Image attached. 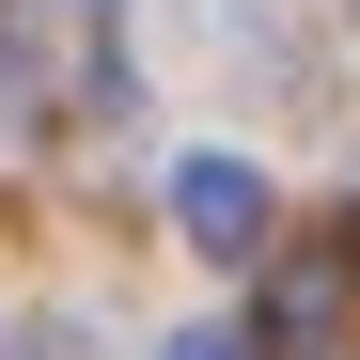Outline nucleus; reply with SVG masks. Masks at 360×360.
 <instances>
[{
  "label": "nucleus",
  "instance_id": "nucleus-1",
  "mask_svg": "<svg viewBox=\"0 0 360 360\" xmlns=\"http://www.w3.org/2000/svg\"><path fill=\"white\" fill-rule=\"evenodd\" d=\"M172 235H188L204 266H266L282 251V204L251 157H172Z\"/></svg>",
  "mask_w": 360,
  "mask_h": 360
},
{
  "label": "nucleus",
  "instance_id": "nucleus-2",
  "mask_svg": "<svg viewBox=\"0 0 360 360\" xmlns=\"http://www.w3.org/2000/svg\"><path fill=\"white\" fill-rule=\"evenodd\" d=\"M345 314H360V266L345 251H266V329L282 345H329Z\"/></svg>",
  "mask_w": 360,
  "mask_h": 360
},
{
  "label": "nucleus",
  "instance_id": "nucleus-3",
  "mask_svg": "<svg viewBox=\"0 0 360 360\" xmlns=\"http://www.w3.org/2000/svg\"><path fill=\"white\" fill-rule=\"evenodd\" d=\"M157 360H251V329H172Z\"/></svg>",
  "mask_w": 360,
  "mask_h": 360
},
{
  "label": "nucleus",
  "instance_id": "nucleus-4",
  "mask_svg": "<svg viewBox=\"0 0 360 360\" xmlns=\"http://www.w3.org/2000/svg\"><path fill=\"white\" fill-rule=\"evenodd\" d=\"M16 126H32V63L0 47V141H16Z\"/></svg>",
  "mask_w": 360,
  "mask_h": 360
},
{
  "label": "nucleus",
  "instance_id": "nucleus-5",
  "mask_svg": "<svg viewBox=\"0 0 360 360\" xmlns=\"http://www.w3.org/2000/svg\"><path fill=\"white\" fill-rule=\"evenodd\" d=\"M63 16H94V0H63Z\"/></svg>",
  "mask_w": 360,
  "mask_h": 360
}]
</instances>
